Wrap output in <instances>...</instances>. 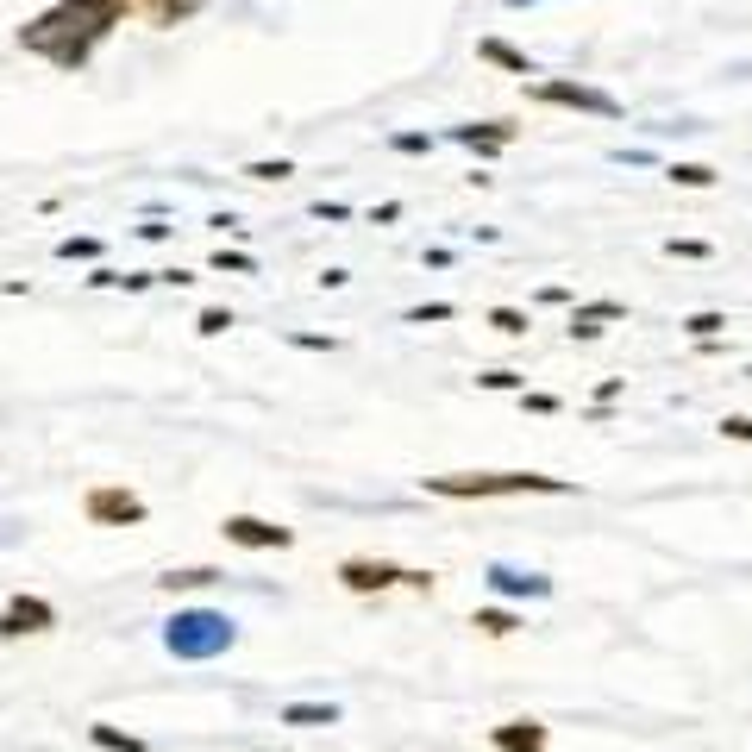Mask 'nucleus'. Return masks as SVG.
<instances>
[{
  "mask_svg": "<svg viewBox=\"0 0 752 752\" xmlns=\"http://www.w3.org/2000/svg\"><path fill=\"white\" fill-rule=\"evenodd\" d=\"M239 176H251V182H289L295 163H289V157H257V163H245Z\"/></svg>",
  "mask_w": 752,
  "mask_h": 752,
  "instance_id": "22",
  "label": "nucleus"
},
{
  "mask_svg": "<svg viewBox=\"0 0 752 752\" xmlns=\"http://www.w3.org/2000/svg\"><path fill=\"white\" fill-rule=\"evenodd\" d=\"M665 257H690V264H702V257H715V245H709V239H677V232H671Z\"/></svg>",
  "mask_w": 752,
  "mask_h": 752,
  "instance_id": "28",
  "label": "nucleus"
},
{
  "mask_svg": "<svg viewBox=\"0 0 752 752\" xmlns=\"http://www.w3.org/2000/svg\"><path fill=\"white\" fill-rule=\"evenodd\" d=\"M308 214H314V220H333V226H339V220H351V207H345V201H314Z\"/></svg>",
  "mask_w": 752,
  "mask_h": 752,
  "instance_id": "33",
  "label": "nucleus"
},
{
  "mask_svg": "<svg viewBox=\"0 0 752 752\" xmlns=\"http://www.w3.org/2000/svg\"><path fill=\"white\" fill-rule=\"evenodd\" d=\"M502 7H539V0H502Z\"/></svg>",
  "mask_w": 752,
  "mask_h": 752,
  "instance_id": "40",
  "label": "nucleus"
},
{
  "mask_svg": "<svg viewBox=\"0 0 752 752\" xmlns=\"http://www.w3.org/2000/svg\"><path fill=\"white\" fill-rule=\"evenodd\" d=\"M721 439H734V445H752V414H727V420H721Z\"/></svg>",
  "mask_w": 752,
  "mask_h": 752,
  "instance_id": "30",
  "label": "nucleus"
},
{
  "mask_svg": "<svg viewBox=\"0 0 752 752\" xmlns=\"http://www.w3.org/2000/svg\"><path fill=\"white\" fill-rule=\"evenodd\" d=\"M195 333H201V339L232 333V308H201V314H195Z\"/></svg>",
  "mask_w": 752,
  "mask_h": 752,
  "instance_id": "27",
  "label": "nucleus"
},
{
  "mask_svg": "<svg viewBox=\"0 0 752 752\" xmlns=\"http://www.w3.org/2000/svg\"><path fill=\"white\" fill-rule=\"evenodd\" d=\"M514 132H521L514 120H470V126H452L445 138H452V145H464V151H477V157L489 163V157H502V151L514 145Z\"/></svg>",
  "mask_w": 752,
  "mask_h": 752,
  "instance_id": "10",
  "label": "nucleus"
},
{
  "mask_svg": "<svg viewBox=\"0 0 752 752\" xmlns=\"http://www.w3.org/2000/svg\"><path fill=\"white\" fill-rule=\"evenodd\" d=\"M351 596H383V590H420V596H433L439 590V577L433 571H408V564H389V558H339V571H333Z\"/></svg>",
  "mask_w": 752,
  "mask_h": 752,
  "instance_id": "4",
  "label": "nucleus"
},
{
  "mask_svg": "<svg viewBox=\"0 0 752 752\" xmlns=\"http://www.w3.org/2000/svg\"><path fill=\"white\" fill-rule=\"evenodd\" d=\"M370 220H376V226H395V220H402V201H383V207H376Z\"/></svg>",
  "mask_w": 752,
  "mask_h": 752,
  "instance_id": "39",
  "label": "nucleus"
},
{
  "mask_svg": "<svg viewBox=\"0 0 752 752\" xmlns=\"http://www.w3.org/2000/svg\"><path fill=\"white\" fill-rule=\"evenodd\" d=\"M132 19V0H51L38 19L19 26V51L51 69H88L94 51Z\"/></svg>",
  "mask_w": 752,
  "mask_h": 752,
  "instance_id": "1",
  "label": "nucleus"
},
{
  "mask_svg": "<svg viewBox=\"0 0 752 752\" xmlns=\"http://www.w3.org/2000/svg\"><path fill=\"white\" fill-rule=\"evenodd\" d=\"M82 514H88L94 527H138L151 508H145V496H132L126 483H94L88 496H82Z\"/></svg>",
  "mask_w": 752,
  "mask_h": 752,
  "instance_id": "6",
  "label": "nucleus"
},
{
  "mask_svg": "<svg viewBox=\"0 0 752 752\" xmlns=\"http://www.w3.org/2000/svg\"><path fill=\"white\" fill-rule=\"evenodd\" d=\"M420 489L439 502H502V496H583L571 477H546V470H439L420 477Z\"/></svg>",
  "mask_w": 752,
  "mask_h": 752,
  "instance_id": "2",
  "label": "nucleus"
},
{
  "mask_svg": "<svg viewBox=\"0 0 752 752\" xmlns=\"http://www.w3.org/2000/svg\"><path fill=\"white\" fill-rule=\"evenodd\" d=\"M220 577L226 571H214V564H182V571H163L157 577V590H170V596L176 590H207V583H220Z\"/></svg>",
  "mask_w": 752,
  "mask_h": 752,
  "instance_id": "16",
  "label": "nucleus"
},
{
  "mask_svg": "<svg viewBox=\"0 0 752 752\" xmlns=\"http://www.w3.org/2000/svg\"><path fill=\"white\" fill-rule=\"evenodd\" d=\"M289 345H301V351H339L333 333H289Z\"/></svg>",
  "mask_w": 752,
  "mask_h": 752,
  "instance_id": "32",
  "label": "nucleus"
},
{
  "mask_svg": "<svg viewBox=\"0 0 752 752\" xmlns=\"http://www.w3.org/2000/svg\"><path fill=\"white\" fill-rule=\"evenodd\" d=\"M220 533H226V546H245V552H289L295 546V527L264 521V514H226Z\"/></svg>",
  "mask_w": 752,
  "mask_h": 752,
  "instance_id": "7",
  "label": "nucleus"
},
{
  "mask_svg": "<svg viewBox=\"0 0 752 752\" xmlns=\"http://www.w3.org/2000/svg\"><path fill=\"white\" fill-rule=\"evenodd\" d=\"M207 7V0H132V19H145V26L157 32H170V26H188Z\"/></svg>",
  "mask_w": 752,
  "mask_h": 752,
  "instance_id": "13",
  "label": "nucleus"
},
{
  "mask_svg": "<svg viewBox=\"0 0 752 752\" xmlns=\"http://www.w3.org/2000/svg\"><path fill=\"white\" fill-rule=\"evenodd\" d=\"M539 301H546V308H564V301H571V289H564V282H546V289H539Z\"/></svg>",
  "mask_w": 752,
  "mask_h": 752,
  "instance_id": "38",
  "label": "nucleus"
},
{
  "mask_svg": "<svg viewBox=\"0 0 752 752\" xmlns=\"http://www.w3.org/2000/svg\"><path fill=\"white\" fill-rule=\"evenodd\" d=\"M477 57H483V63H496V69H508V76H521V82L539 76V63H533L527 51H514L508 38H477Z\"/></svg>",
  "mask_w": 752,
  "mask_h": 752,
  "instance_id": "14",
  "label": "nucleus"
},
{
  "mask_svg": "<svg viewBox=\"0 0 752 752\" xmlns=\"http://www.w3.org/2000/svg\"><path fill=\"white\" fill-rule=\"evenodd\" d=\"M608 320H627V301H577V308H571V326H564V333H571L577 345H590V339H602V333H608Z\"/></svg>",
  "mask_w": 752,
  "mask_h": 752,
  "instance_id": "11",
  "label": "nucleus"
},
{
  "mask_svg": "<svg viewBox=\"0 0 752 752\" xmlns=\"http://www.w3.org/2000/svg\"><path fill=\"white\" fill-rule=\"evenodd\" d=\"M521 408H527V414H558V395H546V389H521Z\"/></svg>",
  "mask_w": 752,
  "mask_h": 752,
  "instance_id": "31",
  "label": "nucleus"
},
{
  "mask_svg": "<svg viewBox=\"0 0 752 752\" xmlns=\"http://www.w3.org/2000/svg\"><path fill=\"white\" fill-rule=\"evenodd\" d=\"M477 389L508 395V389H527V376H521V370H483V376H477Z\"/></svg>",
  "mask_w": 752,
  "mask_h": 752,
  "instance_id": "29",
  "label": "nucleus"
},
{
  "mask_svg": "<svg viewBox=\"0 0 752 752\" xmlns=\"http://www.w3.org/2000/svg\"><path fill=\"white\" fill-rule=\"evenodd\" d=\"M489 746L496 752H552V740H546V721H502V727H489Z\"/></svg>",
  "mask_w": 752,
  "mask_h": 752,
  "instance_id": "12",
  "label": "nucleus"
},
{
  "mask_svg": "<svg viewBox=\"0 0 752 752\" xmlns=\"http://www.w3.org/2000/svg\"><path fill=\"white\" fill-rule=\"evenodd\" d=\"M88 740L101 746V752H145V740H138V734H120V727H107V721H94Z\"/></svg>",
  "mask_w": 752,
  "mask_h": 752,
  "instance_id": "20",
  "label": "nucleus"
},
{
  "mask_svg": "<svg viewBox=\"0 0 752 752\" xmlns=\"http://www.w3.org/2000/svg\"><path fill=\"white\" fill-rule=\"evenodd\" d=\"M214 270H226V276H257V257H251V251H226V245H220V251H214Z\"/></svg>",
  "mask_w": 752,
  "mask_h": 752,
  "instance_id": "26",
  "label": "nucleus"
},
{
  "mask_svg": "<svg viewBox=\"0 0 752 752\" xmlns=\"http://www.w3.org/2000/svg\"><path fill=\"white\" fill-rule=\"evenodd\" d=\"M665 182H671V188H696V195H702V188H715V182H721V170H709V163H684V157H677V163H665Z\"/></svg>",
  "mask_w": 752,
  "mask_h": 752,
  "instance_id": "18",
  "label": "nucleus"
},
{
  "mask_svg": "<svg viewBox=\"0 0 752 752\" xmlns=\"http://www.w3.org/2000/svg\"><path fill=\"white\" fill-rule=\"evenodd\" d=\"M402 320L408 326H445V320H458V308H452V301H420V308H408Z\"/></svg>",
  "mask_w": 752,
  "mask_h": 752,
  "instance_id": "23",
  "label": "nucleus"
},
{
  "mask_svg": "<svg viewBox=\"0 0 752 752\" xmlns=\"http://www.w3.org/2000/svg\"><path fill=\"white\" fill-rule=\"evenodd\" d=\"M151 282H157V270H126V282H120V289H132V295H145Z\"/></svg>",
  "mask_w": 752,
  "mask_h": 752,
  "instance_id": "36",
  "label": "nucleus"
},
{
  "mask_svg": "<svg viewBox=\"0 0 752 752\" xmlns=\"http://www.w3.org/2000/svg\"><path fill=\"white\" fill-rule=\"evenodd\" d=\"M101 239H94V232H69V239H57V257L63 264H101Z\"/></svg>",
  "mask_w": 752,
  "mask_h": 752,
  "instance_id": "19",
  "label": "nucleus"
},
{
  "mask_svg": "<svg viewBox=\"0 0 752 752\" xmlns=\"http://www.w3.org/2000/svg\"><path fill=\"white\" fill-rule=\"evenodd\" d=\"M677 326H684V333L702 345V339H721L727 333V314L721 308H702V314H690V320H677Z\"/></svg>",
  "mask_w": 752,
  "mask_h": 752,
  "instance_id": "21",
  "label": "nucleus"
},
{
  "mask_svg": "<svg viewBox=\"0 0 752 752\" xmlns=\"http://www.w3.org/2000/svg\"><path fill=\"white\" fill-rule=\"evenodd\" d=\"M138 239H151V245H163V239H170V220H163V214H151L145 226H138Z\"/></svg>",
  "mask_w": 752,
  "mask_h": 752,
  "instance_id": "35",
  "label": "nucleus"
},
{
  "mask_svg": "<svg viewBox=\"0 0 752 752\" xmlns=\"http://www.w3.org/2000/svg\"><path fill=\"white\" fill-rule=\"evenodd\" d=\"M746 376H752V364H746Z\"/></svg>",
  "mask_w": 752,
  "mask_h": 752,
  "instance_id": "41",
  "label": "nucleus"
},
{
  "mask_svg": "<svg viewBox=\"0 0 752 752\" xmlns=\"http://www.w3.org/2000/svg\"><path fill=\"white\" fill-rule=\"evenodd\" d=\"M120 282H126V276H120V270H107V264H94V270H88V289H120Z\"/></svg>",
  "mask_w": 752,
  "mask_h": 752,
  "instance_id": "34",
  "label": "nucleus"
},
{
  "mask_svg": "<svg viewBox=\"0 0 752 752\" xmlns=\"http://www.w3.org/2000/svg\"><path fill=\"white\" fill-rule=\"evenodd\" d=\"M282 727H333L339 721V702H282Z\"/></svg>",
  "mask_w": 752,
  "mask_h": 752,
  "instance_id": "15",
  "label": "nucleus"
},
{
  "mask_svg": "<svg viewBox=\"0 0 752 752\" xmlns=\"http://www.w3.org/2000/svg\"><path fill=\"white\" fill-rule=\"evenodd\" d=\"M439 145L433 132H389V151H402V157H427Z\"/></svg>",
  "mask_w": 752,
  "mask_h": 752,
  "instance_id": "25",
  "label": "nucleus"
},
{
  "mask_svg": "<svg viewBox=\"0 0 752 752\" xmlns=\"http://www.w3.org/2000/svg\"><path fill=\"white\" fill-rule=\"evenodd\" d=\"M615 395H621V376H602V383H596V408H608Z\"/></svg>",
  "mask_w": 752,
  "mask_h": 752,
  "instance_id": "37",
  "label": "nucleus"
},
{
  "mask_svg": "<svg viewBox=\"0 0 752 752\" xmlns=\"http://www.w3.org/2000/svg\"><path fill=\"white\" fill-rule=\"evenodd\" d=\"M470 627L489 633V640H508V633H521L527 621L514 615V608H496V602H489V608H477V615H470Z\"/></svg>",
  "mask_w": 752,
  "mask_h": 752,
  "instance_id": "17",
  "label": "nucleus"
},
{
  "mask_svg": "<svg viewBox=\"0 0 752 752\" xmlns=\"http://www.w3.org/2000/svg\"><path fill=\"white\" fill-rule=\"evenodd\" d=\"M57 627V608L44 596H13L0 608V640H26V633H51Z\"/></svg>",
  "mask_w": 752,
  "mask_h": 752,
  "instance_id": "9",
  "label": "nucleus"
},
{
  "mask_svg": "<svg viewBox=\"0 0 752 752\" xmlns=\"http://www.w3.org/2000/svg\"><path fill=\"white\" fill-rule=\"evenodd\" d=\"M483 583L496 590L502 602H546L552 596V577L546 571H521V564H483Z\"/></svg>",
  "mask_w": 752,
  "mask_h": 752,
  "instance_id": "8",
  "label": "nucleus"
},
{
  "mask_svg": "<svg viewBox=\"0 0 752 752\" xmlns=\"http://www.w3.org/2000/svg\"><path fill=\"white\" fill-rule=\"evenodd\" d=\"M163 646H170V658L207 665V658L239 646V621L220 615V608H176V615L163 621Z\"/></svg>",
  "mask_w": 752,
  "mask_h": 752,
  "instance_id": "3",
  "label": "nucleus"
},
{
  "mask_svg": "<svg viewBox=\"0 0 752 752\" xmlns=\"http://www.w3.org/2000/svg\"><path fill=\"white\" fill-rule=\"evenodd\" d=\"M489 326H496L502 339H527V326H533V320H527L521 308H489Z\"/></svg>",
  "mask_w": 752,
  "mask_h": 752,
  "instance_id": "24",
  "label": "nucleus"
},
{
  "mask_svg": "<svg viewBox=\"0 0 752 752\" xmlns=\"http://www.w3.org/2000/svg\"><path fill=\"white\" fill-rule=\"evenodd\" d=\"M527 101L539 107H577V113H602V120H621V101L596 82H577V76H539L527 82Z\"/></svg>",
  "mask_w": 752,
  "mask_h": 752,
  "instance_id": "5",
  "label": "nucleus"
}]
</instances>
